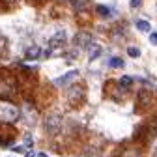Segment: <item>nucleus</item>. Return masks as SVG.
Segmentation results:
<instances>
[{"instance_id": "7", "label": "nucleus", "mask_w": 157, "mask_h": 157, "mask_svg": "<svg viewBox=\"0 0 157 157\" xmlns=\"http://www.w3.org/2000/svg\"><path fill=\"white\" fill-rule=\"evenodd\" d=\"M77 37H78V43H81V45H86V43L90 41V36H88V34H84V32H82V34H78Z\"/></svg>"}, {"instance_id": "13", "label": "nucleus", "mask_w": 157, "mask_h": 157, "mask_svg": "<svg viewBox=\"0 0 157 157\" xmlns=\"http://www.w3.org/2000/svg\"><path fill=\"white\" fill-rule=\"evenodd\" d=\"M150 41H151L153 45H157V34H151V36H150Z\"/></svg>"}, {"instance_id": "11", "label": "nucleus", "mask_w": 157, "mask_h": 157, "mask_svg": "<svg viewBox=\"0 0 157 157\" xmlns=\"http://www.w3.org/2000/svg\"><path fill=\"white\" fill-rule=\"evenodd\" d=\"M131 82H133L131 77H122V78H120V84H124V86H129Z\"/></svg>"}, {"instance_id": "5", "label": "nucleus", "mask_w": 157, "mask_h": 157, "mask_svg": "<svg viewBox=\"0 0 157 157\" xmlns=\"http://www.w3.org/2000/svg\"><path fill=\"white\" fill-rule=\"evenodd\" d=\"M39 56V49L37 47H32V49H28V52H26V58H30V60H32V58H37Z\"/></svg>"}, {"instance_id": "14", "label": "nucleus", "mask_w": 157, "mask_h": 157, "mask_svg": "<svg viewBox=\"0 0 157 157\" xmlns=\"http://www.w3.org/2000/svg\"><path fill=\"white\" fill-rule=\"evenodd\" d=\"M153 153H155V157H157V148H155V151H153Z\"/></svg>"}, {"instance_id": "1", "label": "nucleus", "mask_w": 157, "mask_h": 157, "mask_svg": "<svg viewBox=\"0 0 157 157\" xmlns=\"http://www.w3.org/2000/svg\"><path fill=\"white\" fill-rule=\"evenodd\" d=\"M77 77H78V71H77V69H71L69 73L62 75L60 78H56V81H54V84H56V86H67L71 81H75Z\"/></svg>"}, {"instance_id": "2", "label": "nucleus", "mask_w": 157, "mask_h": 157, "mask_svg": "<svg viewBox=\"0 0 157 157\" xmlns=\"http://www.w3.org/2000/svg\"><path fill=\"white\" fill-rule=\"evenodd\" d=\"M136 28L140 32H150V23L144 21V19H139V21H136Z\"/></svg>"}, {"instance_id": "3", "label": "nucleus", "mask_w": 157, "mask_h": 157, "mask_svg": "<svg viewBox=\"0 0 157 157\" xmlns=\"http://www.w3.org/2000/svg\"><path fill=\"white\" fill-rule=\"evenodd\" d=\"M101 52V47L99 45H90V60H95Z\"/></svg>"}, {"instance_id": "6", "label": "nucleus", "mask_w": 157, "mask_h": 157, "mask_svg": "<svg viewBox=\"0 0 157 157\" xmlns=\"http://www.w3.org/2000/svg\"><path fill=\"white\" fill-rule=\"evenodd\" d=\"M45 127H51L49 131H56V127H58V118H52V120H49V122L45 124Z\"/></svg>"}, {"instance_id": "12", "label": "nucleus", "mask_w": 157, "mask_h": 157, "mask_svg": "<svg viewBox=\"0 0 157 157\" xmlns=\"http://www.w3.org/2000/svg\"><path fill=\"white\" fill-rule=\"evenodd\" d=\"M142 0H131V8H139Z\"/></svg>"}, {"instance_id": "9", "label": "nucleus", "mask_w": 157, "mask_h": 157, "mask_svg": "<svg viewBox=\"0 0 157 157\" xmlns=\"http://www.w3.org/2000/svg\"><path fill=\"white\" fill-rule=\"evenodd\" d=\"M73 2V6L77 8V10H82L84 6H86V0H71Z\"/></svg>"}, {"instance_id": "10", "label": "nucleus", "mask_w": 157, "mask_h": 157, "mask_svg": "<svg viewBox=\"0 0 157 157\" xmlns=\"http://www.w3.org/2000/svg\"><path fill=\"white\" fill-rule=\"evenodd\" d=\"M127 54L133 56V58H136V56H140V51H139V49H135V47H129V49H127Z\"/></svg>"}, {"instance_id": "8", "label": "nucleus", "mask_w": 157, "mask_h": 157, "mask_svg": "<svg viewBox=\"0 0 157 157\" xmlns=\"http://www.w3.org/2000/svg\"><path fill=\"white\" fill-rule=\"evenodd\" d=\"M95 10H97V13H99V15H110V10L107 6H97Z\"/></svg>"}, {"instance_id": "4", "label": "nucleus", "mask_w": 157, "mask_h": 157, "mask_svg": "<svg viewBox=\"0 0 157 157\" xmlns=\"http://www.w3.org/2000/svg\"><path fill=\"white\" fill-rule=\"evenodd\" d=\"M109 66H110V67H122V66H124V60H122V58H110V60H109Z\"/></svg>"}]
</instances>
